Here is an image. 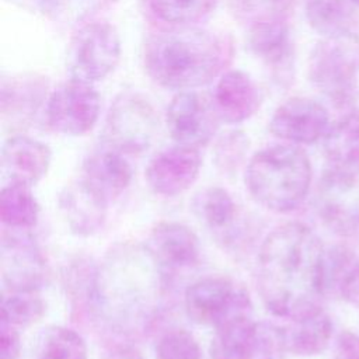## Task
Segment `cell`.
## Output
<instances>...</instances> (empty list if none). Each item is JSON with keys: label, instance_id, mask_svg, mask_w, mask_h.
<instances>
[{"label": "cell", "instance_id": "484cf974", "mask_svg": "<svg viewBox=\"0 0 359 359\" xmlns=\"http://www.w3.org/2000/svg\"><path fill=\"white\" fill-rule=\"evenodd\" d=\"M39 205L34 198L29 185L10 182L0 194V217L4 226L11 230H25L36 224Z\"/></svg>", "mask_w": 359, "mask_h": 359}, {"label": "cell", "instance_id": "8fae6325", "mask_svg": "<svg viewBox=\"0 0 359 359\" xmlns=\"http://www.w3.org/2000/svg\"><path fill=\"white\" fill-rule=\"evenodd\" d=\"M250 300L245 290L224 276H206L185 290L184 307L198 325H217L227 317L245 311Z\"/></svg>", "mask_w": 359, "mask_h": 359}, {"label": "cell", "instance_id": "4dcf8cb0", "mask_svg": "<svg viewBox=\"0 0 359 359\" xmlns=\"http://www.w3.org/2000/svg\"><path fill=\"white\" fill-rule=\"evenodd\" d=\"M237 20L250 25L271 17H289L293 0H229Z\"/></svg>", "mask_w": 359, "mask_h": 359}, {"label": "cell", "instance_id": "ba28073f", "mask_svg": "<svg viewBox=\"0 0 359 359\" xmlns=\"http://www.w3.org/2000/svg\"><path fill=\"white\" fill-rule=\"evenodd\" d=\"M316 210L332 233L359 238V164L324 171L316 194Z\"/></svg>", "mask_w": 359, "mask_h": 359}, {"label": "cell", "instance_id": "d6a6232c", "mask_svg": "<svg viewBox=\"0 0 359 359\" xmlns=\"http://www.w3.org/2000/svg\"><path fill=\"white\" fill-rule=\"evenodd\" d=\"M157 359H203L198 341L185 330L165 332L156 348Z\"/></svg>", "mask_w": 359, "mask_h": 359}, {"label": "cell", "instance_id": "603a6c76", "mask_svg": "<svg viewBox=\"0 0 359 359\" xmlns=\"http://www.w3.org/2000/svg\"><path fill=\"white\" fill-rule=\"evenodd\" d=\"M332 328V321L323 307L292 318L286 327H280L287 352L297 356H313L325 351Z\"/></svg>", "mask_w": 359, "mask_h": 359}, {"label": "cell", "instance_id": "cb8c5ba5", "mask_svg": "<svg viewBox=\"0 0 359 359\" xmlns=\"http://www.w3.org/2000/svg\"><path fill=\"white\" fill-rule=\"evenodd\" d=\"M353 7L351 0H307L304 13L310 27L325 38L352 31L356 20Z\"/></svg>", "mask_w": 359, "mask_h": 359}, {"label": "cell", "instance_id": "ac0fdd59", "mask_svg": "<svg viewBox=\"0 0 359 359\" xmlns=\"http://www.w3.org/2000/svg\"><path fill=\"white\" fill-rule=\"evenodd\" d=\"M132 177L133 168L125 154L105 144L86 158L80 180L108 203L129 187Z\"/></svg>", "mask_w": 359, "mask_h": 359}, {"label": "cell", "instance_id": "4fadbf2b", "mask_svg": "<svg viewBox=\"0 0 359 359\" xmlns=\"http://www.w3.org/2000/svg\"><path fill=\"white\" fill-rule=\"evenodd\" d=\"M330 128L327 108L307 97H292L282 102L269 121V130L292 144H311Z\"/></svg>", "mask_w": 359, "mask_h": 359}, {"label": "cell", "instance_id": "5bb4252c", "mask_svg": "<svg viewBox=\"0 0 359 359\" xmlns=\"http://www.w3.org/2000/svg\"><path fill=\"white\" fill-rule=\"evenodd\" d=\"M202 157L196 147L175 144L158 151L147 164L146 181L158 195L177 196L198 180Z\"/></svg>", "mask_w": 359, "mask_h": 359}, {"label": "cell", "instance_id": "1f68e13d", "mask_svg": "<svg viewBox=\"0 0 359 359\" xmlns=\"http://www.w3.org/2000/svg\"><path fill=\"white\" fill-rule=\"evenodd\" d=\"M250 140L243 130L224 133L215 147V163L223 172H234L245 157Z\"/></svg>", "mask_w": 359, "mask_h": 359}, {"label": "cell", "instance_id": "d4e9b609", "mask_svg": "<svg viewBox=\"0 0 359 359\" xmlns=\"http://www.w3.org/2000/svg\"><path fill=\"white\" fill-rule=\"evenodd\" d=\"M325 156L337 165L359 164V111H349L324 135Z\"/></svg>", "mask_w": 359, "mask_h": 359}, {"label": "cell", "instance_id": "83f0119b", "mask_svg": "<svg viewBox=\"0 0 359 359\" xmlns=\"http://www.w3.org/2000/svg\"><path fill=\"white\" fill-rule=\"evenodd\" d=\"M156 18L167 25H195L205 20L219 0H146Z\"/></svg>", "mask_w": 359, "mask_h": 359}, {"label": "cell", "instance_id": "2e32d148", "mask_svg": "<svg viewBox=\"0 0 359 359\" xmlns=\"http://www.w3.org/2000/svg\"><path fill=\"white\" fill-rule=\"evenodd\" d=\"M144 248L164 272L191 268L199 258V240L188 226L178 222L156 224L146 240Z\"/></svg>", "mask_w": 359, "mask_h": 359}, {"label": "cell", "instance_id": "836d02e7", "mask_svg": "<svg viewBox=\"0 0 359 359\" xmlns=\"http://www.w3.org/2000/svg\"><path fill=\"white\" fill-rule=\"evenodd\" d=\"M287 353L280 327L272 324L258 325V346L255 358L285 359Z\"/></svg>", "mask_w": 359, "mask_h": 359}, {"label": "cell", "instance_id": "f1b7e54d", "mask_svg": "<svg viewBox=\"0 0 359 359\" xmlns=\"http://www.w3.org/2000/svg\"><path fill=\"white\" fill-rule=\"evenodd\" d=\"M45 313V303L38 290H14L3 289L1 297V321L15 328H25L36 321Z\"/></svg>", "mask_w": 359, "mask_h": 359}, {"label": "cell", "instance_id": "e575fe53", "mask_svg": "<svg viewBox=\"0 0 359 359\" xmlns=\"http://www.w3.org/2000/svg\"><path fill=\"white\" fill-rule=\"evenodd\" d=\"M337 292L344 300L359 307V258H355L346 269L338 283Z\"/></svg>", "mask_w": 359, "mask_h": 359}, {"label": "cell", "instance_id": "6da1fadb", "mask_svg": "<svg viewBox=\"0 0 359 359\" xmlns=\"http://www.w3.org/2000/svg\"><path fill=\"white\" fill-rule=\"evenodd\" d=\"M325 248L303 223L273 229L258 252V290L265 307L276 317L296 318L321 309Z\"/></svg>", "mask_w": 359, "mask_h": 359}, {"label": "cell", "instance_id": "3957f363", "mask_svg": "<svg viewBox=\"0 0 359 359\" xmlns=\"http://www.w3.org/2000/svg\"><path fill=\"white\" fill-rule=\"evenodd\" d=\"M164 275L146 248L114 251L94 276V303L112 320L143 324L156 313Z\"/></svg>", "mask_w": 359, "mask_h": 359}, {"label": "cell", "instance_id": "7c38bea8", "mask_svg": "<svg viewBox=\"0 0 359 359\" xmlns=\"http://www.w3.org/2000/svg\"><path fill=\"white\" fill-rule=\"evenodd\" d=\"M289 17H271L247 25V48L280 87L293 80L294 45L292 41Z\"/></svg>", "mask_w": 359, "mask_h": 359}, {"label": "cell", "instance_id": "4316f807", "mask_svg": "<svg viewBox=\"0 0 359 359\" xmlns=\"http://www.w3.org/2000/svg\"><path fill=\"white\" fill-rule=\"evenodd\" d=\"M192 210L196 217L212 230L229 227L237 216L236 202L231 195L220 187H208L199 191L192 201Z\"/></svg>", "mask_w": 359, "mask_h": 359}, {"label": "cell", "instance_id": "277c9868", "mask_svg": "<svg viewBox=\"0 0 359 359\" xmlns=\"http://www.w3.org/2000/svg\"><path fill=\"white\" fill-rule=\"evenodd\" d=\"M311 163L297 144H272L248 161L245 185L252 199L275 213L300 206L311 184Z\"/></svg>", "mask_w": 359, "mask_h": 359}, {"label": "cell", "instance_id": "d6986e66", "mask_svg": "<svg viewBox=\"0 0 359 359\" xmlns=\"http://www.w3.org/2000/svg\"><path fill=\"white\" fill-rule=\"evenodd\" d=\"M50 160L49 146L27 135H14L1 147V168L13 182L36 184L46 175Z\"/></svg>", "mask_w": 359, "mask_h": 359}, {"label": "cell", "instance_id": "ffe728a7", "mask_svg": "<svg viewBox=\"0 0 359 359\" xmlns=\"http://www.w3.org/2000/svg\"><path fill=\"white\" fill-rule=\"evenodd\" d=\"M215 328L209 346L210 359H255L258 324L245 311L227 317Z\"/></svg>", "mask_w": 359, "mask_h": 359}, {"label": "cell", "instance_id": "52a82bcc", "mask_svg": "<svg viewBox=\"0 0 359 359\" xmlns=\"http://www.w3.org/2000/svg\"><path fill=\"white\" fill-rule=\"evenodd\" d=\"M157 130L158 116L153 104L137 91H123L108 109L104 142L123 154H140L151 146Z\"/></svg>", "mask_w": 359, "mask_h": 359}, {"label": "cell", "instance_id": "f35d334b", "mask_svg": "<svg viewBox=\"0 0 359 359\" xmlns=\"http://www.w3.org/2000/svg\"><path fill=\"white\" fill-rule=\"evenodd\" d=\"M356 7H359V0H351Z\"/></svg>", "mask_w": 359, "mask_h": 359}, {"label": "cell", "instance_id": "44dd1931", "mask_svg": "<svg viewBox=\"0 0 359 359\" xmlns=\"http://www.w3.org/2000/svg\"><path fill=\"white\" fill-rule=\"evenodd\" d=\"M48 81L42 76L22 74L3 77L0 108L3 119L11 122H25L46 100Z\"/></svg>", "mask_w": 359, "mask_h": 359}, {"label": "cell", "instance_id": "9a60e30c", "mask_svg": "<svg viewBox=\"0 0 359 359\" xmlns=\"http://www.w3.org/2000/svg\"><path fill=\"white\" fill-rule=\"evenodd\" d=\"M1 276L4 289L38 290L46 278V264L31 237L3 233Z\"/></svg>", "mask_w": 359, "mask_h": 359}, {"label": "cell", "instance_id": "f546056e", "mask_svg": "<svg viewBox=\"0 0 359 359\" xmlns=\"http://www.w3.org/2000/svg\"><path fill=\"white\" fill-rule=\"evenodd\" d=\"M36 359H87V345L77 331L52 327L41 339Z\"/></svg>", "mask_w": 359, "mask_h": 359}, {"label": "cell", "instance_id": "7a4b0ae2", "mask_svg": "<svg viewBox=\"0 0 359 359\" xmlns=\"http://www.w3.org/2000/svg\"><path fill=\"white\" fill-rule=\"evenodd\" d=\"M233 38L196 25H167L143 45V66L158 86L196 90L220 77L234 59Z\"/></svg>", "mask_w": 359, "mask_h": 359}, {"label": "cell", "instance_id": "7402d4cb", "mask_svg": "<svg viewBox=\"0 0 359 359\" xmlns=\"http://www.w3.org/2000/svg\"><path fill=\"white\" fill-rule=\"evenodd\" d=\"M59 205L72 231L88 236L102 227L108 203L79 180L63 189Z\"/></svg>", "mask_w": 359, "mask_h": 359}, {"label": "cell", "instance_id": "5b68a950", "mask_svg": "<svg viewBox=\"0 0 359 359\" xmlns=\"http://www.w3.org/2000/svg\"><path fill=\"white\" fill-rule=\"evenodd\" d=\"M358 76L359 35L355 32L325 36L313 46L307 62V77L335 107L359 111Z\"/></svg>", "mask_w": 359, "mask_h": 359}, {"label": "cell", "instance_id": "9c48e42d", "mask_svg": "<svg viewBox=\"0 0 359 359\" xmlns=\"http://www.w3.org/2000/svg\"><path fill=\"white\" fill-rule=\"evenodd\" d=\"M101 112L100 93L91 83L70 79L57 86L45 105L50 129L66 136H83L97 123Z\"/></svg>", "mask_w": 359, "mask_h": 359}, {"label": "cell", "instance_id": "74e56055", "mask_svg": "<svg viewBox=\"0 0 359 359\" xmlns=\"http://www.w3.org/2000/svg\"><path fill=\"white\" fill-rule=\"evenodd\" d=\"M102 359H144L133 346H115Z\"/></svg>", "mask_w": 359, "mask_h": 359}, {"label": "cell", "instance_id": "30bf717a", "mask_svg": "<svg viewBox=\"0 0 359 359\" xmlns=\"http://www.w3.org/2000/svg\"><path fill=\"white\" fill-rule=\"evenodd\" d=\"M220 116L212 95L196 90L178 91L165 111V126L177 144L202 147L216 135Z\"/></svg>", "mask_w": 359, "mask_h": 359}, {"label": "cell", "instance_id": "d590c367", "mask_svg": "<svg viewBox=\"0 0 359 359\" xmlns=\"http://www.w3.org/2000/svg\"><path fill=\"white\" fill-rule=\"evenodd\" d=\"M21 351L18 328L1 321L0 324V359H17Z\"/></svg>", "mask_w": 359, "mask_h": 359}, {"label": "cell", "instance_id": "8d00e7d4", "mask_svg": "<svg viewBox=\"0 0 359 359\" xmlns=\"http://www.w3.org/2000/svg\"><path fill=\"white\" fill-rule=\"evenodd\" d=\"M335 359H359V334L344 331L338 335Z\"/></svg>", "mask_w": 359, "mask_h": 359}, {"label": "cell", "instance_id": "8992f818", "mask_svg": "<svg viewBox=\"0 0 359 359\" xmlns=\"http://www.w3.org/2000/svg\"><path fill=\"white\" fill-rule=\"evenodd\" d=\"M121 53V38L112 24L87 21L70 36L66 67L70 79L94 84L115 70Z\"/></svg>", "mask_w": 359, "mask_h": 359}, {"label": "cell", "instance_id": "e0dca14e", "mask_svg": "<svg viewBox=\"0 0 359 359\" xmlns=\"http://www.w3.org/2000/svg\"><path fill=\"white\" fill-rule=\"evenodd\" d=\"M212 100L222 122L241 123L259 109L262 94L247 72L231 69L216 81Z\"/></svg>", "mask_w": 359, "mask_h": 359}]
</instances>
